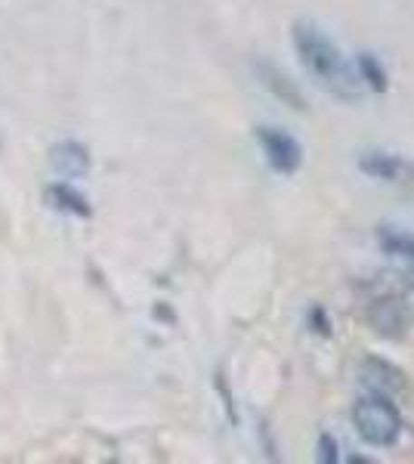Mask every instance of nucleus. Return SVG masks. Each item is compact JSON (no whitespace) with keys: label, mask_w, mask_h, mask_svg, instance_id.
Returning a JSON list of instances; mask_svg holds the SVG:
<instances>
[{"label":"nucleus","mask_w":414,"mask_h":464,"mask_svg":"<svg viewBox=\"0 0 414 464\" xmlns=\"http://www.w3.org/2000/svg\"><path fill=\"white\" fill-rule=\"evenodd\" d=\"M43 198H47V205L53 208V211L78 217V220H87V217L93 214V208H90V201H87L84 192H78L69 183H53V186H47Z\"/></svg>","instance_id":"nucleus-5"},{"label":"nucleus","mask_w":414,"mask_h":464,"mask_svg":"<svg viewBox=\"0 0 414 464\" xmlns=\"http://www.w3.org/2000/svg\"><path fill=\"white\" fill-rule=\"evenodd\" d=\"M319 449H322V455H319L322 461H328V464H331V461H337V459H341V455H337V452H341V449H337V443L328 437V433L319 440Z\"/></svg>","instance_id":"nucleus-9"},{"label":"nucleus","mask_w":414,"mask_h":464,"mask_svg":"<svg viewBox=\"0 0 414 464\" xmlns=\"http://www.w3.org/2000/svg\"><path fill=\"white\" fill-rule=\"evenodd\" d=\"M380 242H383V248L393 254V257L414 260V238L411 236H402V232H383Z\"/></svg>","instance_id":"nucleus-7"},{"label":"nucleus","mask_w":414,"mask_h":464,"mask_svg":"<svg viewBox=\"0 0 414 464\" xmlns=\"http://www.w3.org/2000/svg\"><path fill=\"white\" fill-rule=\"evenodd\" d=\"M50 164L65 177H84L90 170V152L87 146L74 143V140H63L50 149Z\"/></svg>","instance_id":"nucleus-6"},{"label":"nucleus","mask_w":414,"mask_h":464,"mask_svg":"<svg viewBox=\"0 0 414 464\" xmlns=\"http://www.w3.org/2000/svg\"><path fill=\"white\" fill-rule=\"evenodd\" d=\"M359 168L374 179H390V183H405L409 177H414V168L402 155L393 152H365L359 159Z\"/></svg>","instance_id":"nucleus-4"},{"label":"nucleus","mask_w":414,"mask_h":464,"mask_svg":"<svg viewBox=\"0 0 414 464\" xmlns=\"http://www.w3.org/2000/svg\"><path fill=\"white\" fill-rule=\"evenodd\" d=\"M294 47H297V56H300V63H303V69L310 72L322 87L343 96V100L356 96V87H359L356 72H352L350 63L343 59L341 47H337L319 25H313V22H297V25H294Z\"/></svg>","instance_id":"nucleus-1"},{"label":"nucleus","mask_w":414,"mask_h":464,"mask_svg":"<svg viewBox=\"0 0 414 464\" xmlns=\"http://www.w3.org/2000/svg\"><path fill=\"white\" fill-rule=\"evenodd\" d=\"M359 72H362V81L371 84V90H387V72L380 69V63L371 53L359 59Z\"/></svg>","instance_id":"nucleus-8"},{"label":"nucleus","mask_w":414,"mask_h":464,"mask_svg":"<svg viewBox=\"0 0 414 464\" xmlns=\"http://www.w3.org/2000/svg\"><path fill=\"white\" fill-rule=\"evenodd\" d=\"M257 143L263 149V159L275 174H294L303 161V149L291 133L278 130V127H257Z\"/></svg>","instance_id":"nucleus-3"},{"label":"nucleus","mask_w":414,"mask_h":464,"mask_svg":"<svg viewBox=\"0 0 414 464\" xmlns=\"http://www.w3.org/2000/svg\"><path fill=\"white\" fill-rule=\"evenodd\" d=\"M352 424H356V433L371 446H393L399 430H402V415L393 402L383 393L378 396H365V400L356 402L352 409Z\"/></svg>","instance_id":"nucleus-2"}]
</instances>
